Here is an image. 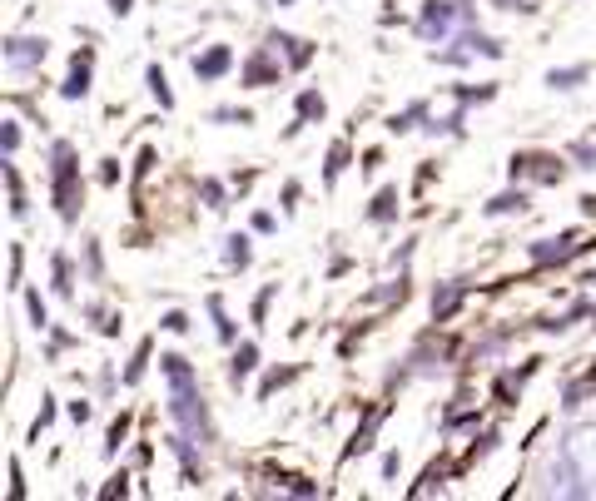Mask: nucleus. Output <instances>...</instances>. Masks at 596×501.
<instances>
[{
    "label": "nucleus",
    "mask_w": 596,
    "mask_h": 501,
    "mask_svg": "<svg viewBox=\"0 0 596 501\" xmlns=\"http://www.w3.org/2000/svg\"><path fill=\"white\" fill-rule=\"evenodd\" d=\"M507 209H522V194H507V199L492 204V214H507Z\"/></svg>",
    "instance_id": "nucleus-6"
},
{
    "label": "nucleus",
    "mask_w": 596,
    "mask_h": 501,
    "mask_svg": "<svg viewBox=\"0 0 596 501\" xmlns=\"http://www.w3.org/2000/svg\"><path fill=\"white\" fill-rule=\"evenodd\" d=\"M577 80H582V70H562V75H552V85H562V90L577 85Z\"/></svg>",
    "instance_id": "nucleus-7"
},
{
    "label": "nucleus",
    "mask_w": 596,
    "mask_h": 501,
    "mask_svg": "<svg viewBox=\"0 0 596 501\" xmlns=\"http://www.w3.org/2000/svg\"><path fill=\"white\" fill-rule=\"evenodd\" d=\"M249 368H254V348H244V353H239V363H234V373H249Z\"/></svg>",
    "instance_id": "nucleus-8"
},
{
    "label": "nucleus",
    "mask_w": 596,
    "mask_h": 501,
    "mask_svg": "<svg viewBox=\"0 0 596 501\" xmlns=\"http://www.w3.org/2000/svg\"><path fill=\"white\" fill-rule=\"evenodd\" d=\"M224 65H229V50H214V55H209V60L199 65V75H219Z\"/></svg>",
    "instance_id": "nucleus-5"
},
{
    "label": "nucleus",
    "mask_w": 596,
    "mask_h": 501,
    "mask_svg": "<svg viewBox=\"0 0 596 501\" xmlns=\"http://www.w3.org/2000/svg\"><path fill=\"white\" fill-rule=\"evenodd\" d=\"M447 20H452V5H438V0H433L428 15H423V30H428V35H433V30H447Z\"/></svg>",
    "instance_id": "nucleus-4"
},
{
    "label": "nucleus",
    "mask_w": 596,
    "mask_h": 501,
    "mask_svg": "<svg viewBox=\"0 0 596 501\" xmlns=\"http://www.w3.org/2000/svg\"><path fill=\"white\" fill-rule=\"evenodd\" d=\"M164 377H169V392H174V417H179L189 432H204L199 392H194V377L184 368V358H164Z\"/></svg>",
    "instance_id": "nucleus-1"
},
{
    "label": "nucleus",
    "mask_w": 596,
    "mask_h": 501,
    "mask_svg": "<svg viewBox=\"0 0 596 501\" xmlns=\"http://www.w3.org/2000/svg\"><path fill=\"white\" fill-rule=\"evenodd\" d=\"M10 60H15V65H35V60H45V40H10Z\"/></svg>",
    "instance_id": "nucleus-3"
},
{
    "label": "nucleus",
    "mask_w": 596,
    "mask_h": 501,
    "mask_svg": "<svg viewBox=\"0 0 596 501\" xmlns=\"http://www.w3.org/2000/svg\"><path fill=\"white\" fill-rule=\"evenodd\" d=\"M567 462L577 467L582 482H596V422L572 427V437H567Z\"/></svg>",
    "instance_id": "nucleus-2"
}]
</instances>
